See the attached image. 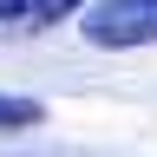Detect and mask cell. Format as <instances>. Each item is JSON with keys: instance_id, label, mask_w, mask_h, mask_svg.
Instances as JSON below:
<instances>
[{"instance_id": "6da1fadb", "label": "cell", "mask_w": 157, "mask_h": 157, "mask_svg": "<svg viewBox=\"0 0 157 157\" xmlns=\"http://www.w3.org/2000/svg\"><path fill=\"white\" fill-rule=\"evenodd\" d=\"M78 33H85L98 52L157 46V0H98V7H85Z\"/></svg>"}, {"instance_id": "3957f363", "label": "cell", "mask_w": 157, "mask_h": 157, "mask_svg": "<svg viewBox=\"0 0 157 157\" xmlns=\"http://www.w3.org/2000/svg\"><path fill=\"white\" fill-rule=\"evenodd\" d=\"M39 118H46L39 98H13V92H0V131H33Z\"/></svg>"}, {"instance_id": "7a4b0ae2", "label": "cell", "mask_w": 157, "mask_h": 157, "mask_svg": "<svg viewBox=\"0 0 157 157\" xmlns=\"http://www.w3.org/2000/svg\"><path fill=\"white\" fill-rule=\"evenodd\" d=\"M92 0H0V39H33V33H52L59 20L85 13Z\"/></svg>"}]
</instances>
